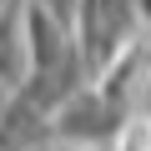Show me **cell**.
<instances>
[{
    "instance_id": "1",
    "label": "cell",
    "mask_w": 151,
    "mask_h": 151,
    "mask_svg": "<svg viewBox=\"0 0 151 151\" xmlns=\"http://www.w3.org/2000/svg\"><path fill=\"white\" fill-rule=\"evenodd\" d=\"M35 5H40V10H50V15H55V20L65 25V30H76V15H81V0H35Z\"/></svg>"
}]
</instances>
